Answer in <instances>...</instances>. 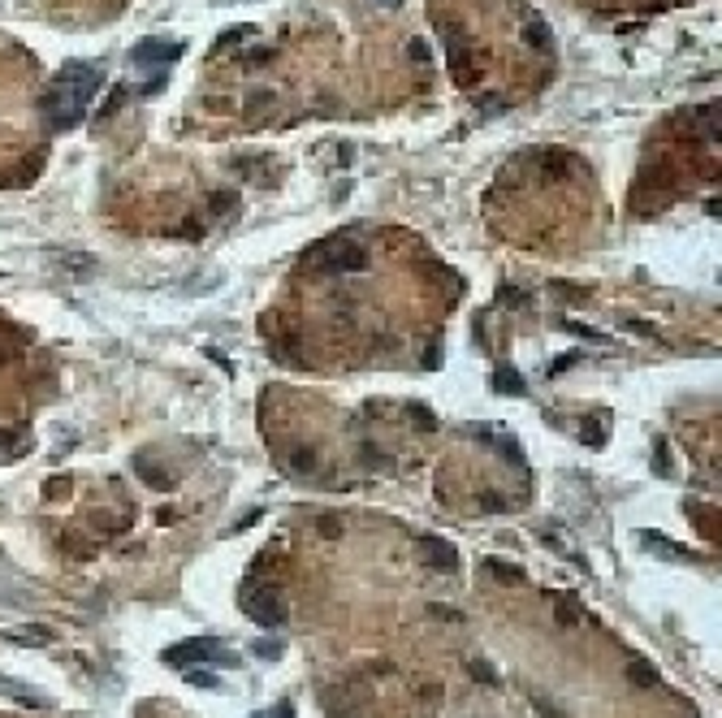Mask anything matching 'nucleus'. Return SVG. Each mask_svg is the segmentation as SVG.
<instances>
[{
	"instance_id": "obj_1",
	"label": "nucleus",
	"mask_w": 722,
	"mask_h": 718,
	"mask_svg": "<svg viewBox=\"0 0 722 718\" xmlns=\"http://www.w3.org/2000/svg\"><path fill=\"white\" fill-rule=\"evenodd\" d=\"M104 87V70L87 65V61H65L57 74V87L48 95V122L57 130H74L87 117V104L95 100V91Z\"/></svg>"
},
{
	"instance_id": "obj_2",
	"label": "nucleus",
	"mask_w": 722,
	"mask_h": 718,
	"mask_svg": "<svg viewBox=\"0 0 722 718\" xmlns=\"http://www.w3.org/2000/svg\"><path fill=\"white\" fill-rule=\"evenodd\" d=\"M164 662L169 667H195V662H216V667H238V658L234 653H225V649H216V640L212 636H191V640H182V645H174V649H164Z\"/></svg>"
},
{
	"instance_id": "obj_3",
	"label": "nucleus",
	"mask_w": 722,
	"mask_h": 718,
	"mask_svg": "<svg viewBox=\"0 0 722 718\" xmlns=\"http://www.w3.org/2000/svg\"><path fill=\"white\" fill-rule=\"evenodd\" d=\"M243 611L260 623V628H277V623H282L286 619V606L282 601H277V593L272 588H243Z\"/></svg>"
},
{
	"instance_id": "obj_4",
	"label": "nucleus",
	"mask_w": 722,
	"mask_h": 718,
	"mask_svg": "<svg viewBox=\"0 0 722 718\" xmlns=\"http://www.w3.org/2000/svg\"><path fill=\"white\" fill-rule=\"evenodd\" d=\"M182 48H186L182 39H139L130 48V61L134 65H169L182 57Z\"/></svg>"
},
{
	"instance_id": "obj_5",
	"label": "nucleus",
	"mask_w": 722,
	"mask_h": 718,
	"mask_svg": "<svg viewBox=\"0 0 722 718\" xmlns=\"http://www.w3.org/2000/svg\"><path fill=\"white\" fill-rule=\"evenodd\" d=\"M0 692H5V697H14V701H18V705H26V709H48V697H43L39 688H31V684L0 680Z\"/></svg>"
},
{
	"instance_id": "obj_6",
	"label": "nucleus",
	"mask_w": 722,
	"mask_h": 718,
	"mask_svg": "<svg viewBox=\"0 0 722 718\" xmlns=\"http://www.w3.org/2000/svg\"><path fill=\"white\" fill-rule=\"evenodd\" d=\"M424 549H428V559H432V563H441V571H459V554H455V545H446V541H424Z\"/></svg>"
},
{
	"instance_id": "obj_7",
	"label": "nucleus",
	"mask_w": 722,
	"mask_h": 718,
	"mask_svg": "<svg viewBox=\"0 0 722 718\" xmlns=\"http://www.w3.org/2000/svg\"><path fill=\"white\" fill-rule=\"evenodd\" d=\"M493 390H497V394H524L528 385H524V376H519L515 368H497V372H493Z\"/></svg>"
},
{
	"instance_id": "obj_8",
	"label": "nucleus",
	"mask_w": 722,
	"mask_h": 718,
	"mask_svg": "<svg viewBox=\"0 0 722 718\" xmlns=\"http://www.w3.org/2000/svg\"><path fill=\"white\" fill-rule=\"evenodd\" d=\"M329 268H338V273H359V268H368V255H363L359 247H346V251H338V260H329Z\"/></svg>"
},
{
	"instance_id": "obj_9",
	"label": "nucleus",
	"mask_w": 722,
	"mask_h": 718,
	"mask_svg": "<svg viewBox=\"0 0 722 718\" xmlns=\"http://www.w3.org/2000/svg\"><path fill=\"white\" fill-rule=\"evenodd\" d=\"M9 640H18V645H48L52 640V632L43 628V623H31V628H18V632H9Z\"/></svg>"
},
{
	"instance_id": "obj_10",
	"label": "nucleus",
	"mask_w": 722,
	"mask_h": 718,
	"mask_svg": "<svg viewBox=\"0 0 722 718\" xmlns=\"http://www.w3.org/2000/svg\"><path fill=\"white\" fill-rule=\"evenodd\" d=\"M640 541H644L649 549H657V554H666V559H692V554H688V549H684V545H671V541H662L657 532H644Z\"/></svg>"
},
{
	"instance_id": "obj_11",
	"label": "nucleus",
	"mask_w": 722,
	"mask_h": 718,
	"mask_svg": "<svg viewBox=\"0 0 722 718\" xmlns=\"http://www.w3.org/2000/svg\"><path fill=\"white\" fill-rule=\"evenodd\" d=\"M524 35H528V43H536L541 52H553V35H549V26H541V22H528V26H524Z\"/></svg>"
},
{
	"instance_id": "obj_12",
	"label": "nucleus",
	"mask_w": 722,
	"mask_h": 718,
	"mask_svg": "<svg viewBox=\"0 0 722 718\" xmlns=\"http://www.w3.org/2000/svg\"><path fill=\"white\" fill-rule=\"evenodd\" d=\"M182 675H186V684H191V688H221V680H216V675H208L203 667H186Z\"/></svg>"
},
{
	"instance_id": "obj_13",
	"label": "nucleus",
	"mask_w": 722,
	"mask_h": 718,
	"mask_svg": "<svg viewBox=\"0 0 722 718\" xmlns=\"http://www.w3.org/2000/svg\"><path fill=\"white\" fill-rule=\"evenodd\" d=\"M489 567H493V576H497V580H506V584H524V571H519L515 563H502V559H493Z\"/></svg>"
},
{
	"instance_id": "obj_14",
	"label": "nucleus",
	"mask_w": 722,
	"mask_h": 718,
	"mask_svg": "<svg viewBox=\"0 0 722 718\" xmlns=\"http://www.w3.org/2000/svg\"><path fill=\"white\" fill-rule=\"evenodd\" d=\"M407 416H411V420H415V424H420L424 433H428V428H437V416H432V411H428L424 403H407Z\"/></svg>"
},
{
	"instance_id": "obj_15",
	"label": "nucleus",
	"mask_w": 722,
	"mask_h": 718,
	"mask_svg": "<svg viewBox=\"0 0 722 718\" xmlns=\"http://www.w3.org/2000/svg\"><path fill=\"white\" fill-rule=\"evenodd\" d=\"M632 684H644V688H653L657 684V675H653V667H649V662H632Z\"/></svg>"
},
{
	"instance_id": "obj_16",
	"label": "nucleus",
	"mask_w": 722,
	"mask_h": 718,
	"mask_svg": "<svg viewBox=\"0 0 722 718\" xmlns=\"http://www.w3.org/2000/svg\"><path fill=\"white\" fill-rule=\"evenodd\" d=\"M255 35V26H234V31H225V35H216V48H230V43H243V39H251Z\"/></svg>"
},
{
	"instance_id": "obj_17",
	"label": "nucleus",
	"mask_w": 722,
	"mask_h": 718,
	"mask_svg": "<svg viewBox=\"0 0 722 718\" xmlns=\"http://www.w3.org/2000/svg\"><path fill=\"white\" fill-rule=\"evenodd\" d=\"M122 100H126V91H122V87H117V91H113V95H108V100H104V104H100V122H108V117H113V113H117V108H122Z\"/></svg>"
},
{
	"instance_id": "obj_18",
	"label": "nucleus",
	"mask_w": 722,
	"mask_h": 718,
	"mask_svg": "<svg viewBox=\"0 0 722 718\" xmlns=\"http://www.w3.org/2000/svg\"><path fill=\"white\" fill-rule=\"evenodd\" d=\"M255 653L260 658H282V645L277 640H255Z\"/></svg>"
},
{
	"instance_id": "obj_19",
	"label": "nucleus",
	"mask_w": 722,
	"mask_h": 718,
	"mask_svg": "<svg viewBox=\"0 0 722 718\" xmlns=\"http://www.w3.org/2000/svg\"><path fill=\"white\" fill-rule=\"evenodd\" d=\"M156 91H164V74H152V78L143 83V95H156Z\"/></svg>"
},
{
	"instance_id": "obj_20",
	"label": "nucleus",
	"mask_w": 722,
	"mask_h": 718,
	"mask_svg": "<svg viewBox=\"0 0 722 718\" xmlns=\"http://www.w3.org/2000/svg\"><path fill=\"white\" fill-rule=\"evenodd\" d=\"M411 57H415V61H428V43H424V39H411Z\"/></svg>"
},
{
	"instance_id": "obj_21",
	"label": "nucleus",
	"mask_w": 722,
	"mask_h": 718,
	"mask_svg": "<svg viewBox=\"0 0 722 718\" xmlns=\"http://www.w3.org/2000/svg\"><path fill=\"white\" fill-rule=\"evenodd\" d=\"M9 359H18V347H14V342H0V364H9Z\"/></svg>"
},
{
	"instance_id": "obj_22",
	"label": "nucleus",
	"mask_w": 722,
	"mask_h": 718,
	"mask_svg": "<svg viewBox=\"0 0 722 718\" xmlns=\"http://www.w3.org/2000/svg\"><path fill=\"white\" fill-rule=\"evenodd\" d=\"M234 204H238L234 195H216V199H212V208H216V212H225V208H234Z\"/></svg>"
},
{
	"instance_id": "obj_23",
	"label": "nucleus",
	"mask_w": 722,
	"mask_h": 718,
	"mask_svg": "<svg viewBox=\"0 0 722 718\" xmlns=\"http://www.w3.org/2000/svg\"><path fill=\"white\" fill-rule=\"evenodd\" d=\"M472 671H476V680H484V684H493V671L484 667V662H476V667H472Z\"/></svg>"
},
{
	"instance_id": "obj_24",
	"label": "nucleus",
	"mask_w": 722,
	"mask_h": 718,
	"mask_svg": "<svg viewBox=\"0 0 722 718\" xmlns=\"http://www.w3.org/2000/svg\"><path fill=\"white\" fill-rule=\"evenodd\" d=\"M294 468H303V472H307V468H312V450H303V455H294Z\"/></svg>"
},
{
	"instance_id": "obj_25",
	"label": "nucleus",
	"mask_w": 722,
	"mask_h": 718,
	"mask_svg": "<svg viewBox=\"0 0 722 718\" xmlns=\"http://www.w3.org/2000/svg\"><path fill=\"white\" fill-rule=\"evenodd\" d=\"M272 718H294V709H290V705H277V709H272Z\"/></svg>"
},
{
	"instance_id": "obj_26",
	"label": "nucleus",
	"mask_w": 722,
	"mask_h": 718,
	"mask_svg": "<svg viewBox=\"0 0 722 718\" xmlns=\"http://www.w3.org/2000/svg\"><path fill=\"white\" fill-rule=\"evenodd\" d=\"M251 718H264V714H251Z\"/></svg>"
}]
</instances>
